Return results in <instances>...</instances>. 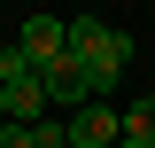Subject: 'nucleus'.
<instances>
[{"label":"nucleus","mask_w":155,"mask_h":148,"mask_svg":"<svg viewBox=\"0 0 155 148\" xmlns=\"http://www.w3.org/2000/svg\"><path fill=\"white\" fill-rule=\"evenodd\" d=\"M124 132L132 140H155V93H140L132 109H124Z\"/></svg>","instance_id":"nucleus-7"},{"label":"nucleus","mask_w":155,"mask_h":148,"mask_svg":"<svg viewBox=\"0 0 155 148\" xmlns=\"http://www.w3.org/2000/svg\"><path fill=\"white\" fill-rule=\"evenodd\" d=\"M116 148H155V140H132V132H124V140H116Z\"/></svg>","instance_id":"nucleus-9"},{"label":"nucleus","mask_w":155,"mask_h":148,"mask_svg":"<svg viewBox=\"0 0 155 148\" xmlns=\"http://www.w3.org/2000/svg\"><path fill=\"white\" fill-rule=\"evenodd\" d=\"M70 62L85 70L93 101H109V86L124 78V62H132V39L116 31V23H101V16H70Z\"/></svg>","instance_id":"nucleus-1"},{"label":"nucleus","mask_w":155,"mask_h":148,"mask_svg":"<svg viewBox=\"0 0 155 148\" xmlns=\"http://www.w3.org/2000/svg\"><path fill=\"white\" fill-rule=\"evenodd\" d=\"M8 86H39V70H31V55H23L16 39L0 47V93H8Z\"/></svg>","instance_id":"nucleus-6"},{"label":"nucleus","mask_w":155,"mask_h":148,"mask_svg":"<svg viewBox=\"0 0 155 148\" xmlns=\"http://www.w3.org/2000/svg\"><path fill=\"white\" fill-rule=\"evenodd\" d=\"M0 148H31V125H0Z\"/></svg>","instance_id":"nucleus-8"},{"label":"nucleus","mask_w":155,"mask_h":148,"mask_svg":"<svg viewBox=\"0 0 155 148\" xmlns=\"http://www.w3.org/2000/svg\"><path fill=\"white\" fill-rule=\"evenodd\" d=\"M116 140H124V109H109V101L70 109V148H116Z\"/></svg>","instance_id":"nucleus-2"},{"label":"nucleus","mask_w":155,"mask_h":148,"mask_svg":"<svg viewBox=\"0 0 155 148\" xmlns=\"http://www.w3.org/2000/svg\"><path fill=\"white\" fill-rule=\"evenodd\" d=\"M16 47L31 55V70H54V62L70 55V23H54V16H31V23L16 31Z\"/></svg>","instance_id":"nucleus-3"},{"label":"nucleus","mask_w":155,"mask_h":148,"mask_svg":"<svg viewBox=\"0 0 155 148\" xmlns=\"http://www.w3.org/2000/svg\"><path fill=\"white\" fill-rule=\"evenodd\" d=\"M39 86H47V101H62V109H85V101H93V86H85V70H78L70 55H62L54 70H39Z\"/></svg>","instance_id":"nucleus-4"},{"label":"nucleus","mask_w":155,"mask_h":148,"mask_svg":"<svg viewBox=\"0 0 155 148\" xmlns=\"http://www.w3.org/2000/svg\"><path fill=\"white\" fill-rule=\"evenodd\" d=\"M8 125H47V86H8Z\"/></svg>","instance_id":"nucleus-5"}]
</instances>
